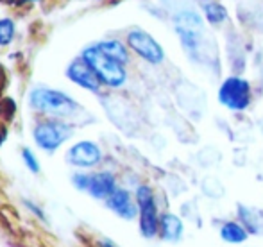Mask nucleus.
I'll use <instances>...</instances> for the list:
<instances>
[{
	"label": "nucleus",
	"instance_id": "nucleus-16",
	"mask_svg": "<svg viewBox=\"0 0 263 247\" xmlns=\"http://www.w3.org/2000/svg\"><path fill=\"white\" fill-rule=\"evenodd\" d=\"M16 36V25L11 18H0V47H7L13 43Z\"/></svg>",
	"mask_w": 263,
	"mask_h": 247
},
{
	"label": "nucleus",
	"instance_id": "nucleus-20",
	"mask_svg": "<svg viewBox=\"0 0 263 247\" xmlns=\"http://www.w3.org/2000/svg\"><path fill=\"white\" fill-rule=\"evenodd\" d=\"M18 2H22V4H27V2H40V0H18Z\"/></svg>",
	"mask_w": 263,
	"mask_h": 247
},
{
	"label": "nucleus",
	"instance_id": "nucleus-8",
	"mask_svg": "<svg viewBox=\"0 0 263 247\" xmlns=\"http://www.w3.org/2000/svg\"><path fill=\"white\" fill-rule=\"evenodd\" d=\"M66 160L73 167L90 168L95 167L97 163H101L102 150L97 143L90 142V140H84V142H77L76 145L70 147L68 154H66Z\"/></svg>",
	"mask_w": 263,
	"mask_h": 247
},
{
	"label": "nucleus",
	"instance_id": "nucleus-3",
	"mask_svg": "<svg viewBox=\"0 0 263 247\" xmlns=\"http://www.w3.org/2000/svg\"><path fill=\"white\" fill-rule=\"evenodd\" d=\"M174 25L181 38V43L186 49L188 56L197 60L201 42L204 40V22L195 11H181L179 14L174 16Z\"/></svg>",
	"mask_w": 263,
	"mask_h": 247
},
{
	"label": "nucleus",
	"instance_id": "nucleus-15",
	"mask_svg": "<svg viewBox=\"0 0 263 247\" xmlns=\"http://www.w3.org/2000/svg\"><path fill=\"white\" fill-rule=\"evenodd\" d=\"M202 9H204V16L210 24L220 25L228 20V9H226L222 4L218 2H206L202 4Z\"/></svg>",
	"mask_w": 263,
	"mask_h": 247
},
{
	"label": "nucleus",
	"instance_id": "nucleus-18",
	"mask_svg": "<svg viewBox=\"0 0 263 247\" xmlns=\"http://www.w3.org/2000/svg\"><path fill=\"white\" fill-rule=\"evenodd\" d=\"M72 183L76 185V188H79V190H88V186H90V174H83V172L73 174Z\"/></svg>",
	"mask_w": 263,
	"mask_h": 247
},
{
	"label": "nucleus",
	"instance_id": "nucleus-22",
	"mask_svg": "<svg viewBox=\"0 0 263 247\" xmlns=\"http://www.w3.org/2000/svg\"><path fill=\"white\" fill-rule=\"evenodd\" d=\"M202 2H204V0H202Z\"/></svg>",
	"mask_w": 263,
	"mask_h": 247
},
{
	"label": "nucleus",
	"instance_id": "nucleus-6",
	"mask_svg": "<svg viewBox=\"0 0 263 247\" xmlns=\"http://www.w3.org/2000/svg\"><path fill=\"white\" fill-rule=\"evenodd\" d=\"M136 201L140 206V231L143 237L153 238L159 231V217L153 190L145 185L140 186L136 192Z\"/></svg>",
	"mask_w": 263,
	"mask_h": 247
},
{
	"label": "nucleus",
	"instance_id": "nucleus-19",
	"mask_svg": "<svg viewBox=\"0 0 263 247\" xmlns=\"http://www.w3.org/2000/svg\"><path fill=\"white\" fill-rule=\"evenodd\" d=\"M2 4H7V6H11V4H16L18 0H0Z\"/></svg>",
	"mask_w": 263,
	"mask_h": 247
},
{
	"label": "nucleus",
	"instance_id": "nucleus-17",
	"mask_svg": "<svg viewBox=\"0 0 263 247\" xmlns=\"http://www.w3.org/2000/svg\"><path fill=\"white\" fill-rule=\"evenodd\" d=\"M22 158H24L25 167H27L32 174H38L40 172V161H38V158L34 156V153H32L31 149H24L22 150Z\"/></svg>",
	"mask_w": 263,
	"mask_h": 247
},
{
	"label": "nucleus",
	"instance_id": "nucleus-10",
	"mask_svg": "<svg viewBox=\"0 0 263 247\" xmlns=\"http://www.w3.org/2000/svg\"><path fill=\"white\" fill-rule=\"evenodd\" d=\"M106 201H107V206H109L118 217H122V219L131 220V219H135L136 213H138L136 212V204L133 202V199L127 190L117 188Z\"/></svg>",
	"mask_w": 263,
	"mask_h": 247
},
{
	"label": "nucleus",
	"instance_id": "nucleus-13",
	"mask_svg": "<svg viewBox=\"0 0 263 247\" xmlns=\"http://www.w3.org/2000/svg\"><path fill=\"white\" fill-rule=\"evenodd\" d=\"M95 45H97L107 58L118 61L120 65H127L129 63L127 47H125L122 42H118V40H102V42L95 43Z\"/></svg>",
	"mask_w": 263,
	"mask_h": 247
},
{
	"label": "nucleus",
	"instance_id": "nucleus-5",
	"mask_svg": "<svg viewBox=\"0 0 263 247\" xmlns=\"http://www.w3.org/2000/svg\"><path fill=\"white\" fill-rule=\"evenodd\" d=\"M218 101L233 111H242L251 102V86L242 77H228L218 90Z\"/></svg>",
	"mask_w": 263,
	"mask_h": 247
},
{
	"label": "nucleus",
	"instance_id": "nucleus-11",
	"mask_svg": "<svg viewBox=\"0 0 263 247\" xmlns=\"http://www.w3.org/2000/svg\"><path fill=\"white\" fill-rule=\"evenodd\" d=\"M117 190L115 176L109 172H99V174H90V186L88 192L95 199H107L113 192Z\"/></svg>",
	"mask_w": 263,
	"mask_h": 247
},
{
	"label": "nucleus",
	"instance_id": "nucleus-7",
	"mask_svg": "<svg viewBox=\"0 0 263 247\" xmlns=\"http://www.w3.org/2000/svg\"><path fill=\"white\" fill-rule=\"evenodd\" d=\"M127 45L133 52L138 54L142 60H145L151 65H158L163 61L165 52H163L161 45L149 34V32L142 31V29H133L127 34Z\"/></svg>",
	"mask_w": 263,
	"mask_h": 247
},
{
	"label": "nucleus",
	"instance_id": "nucleus-4",
	"mask_svg": "<svg viewBox=\"0 0 263 247\" xmlns=\"http://www.w3.org/2000/svg\"><path fill=\"white\" fill-rule=\"evenodd\" d=\"M70 136H72V127L59 122L58 119L40 122L34 127V131H32V138H34L36 145L40 149L47 150V153L58 150Z\"/></svg>",
	"mask_w": 263,
	"mask_h": 247
},
{
	"label": "nucleus",
	"instance_id": "nucleus-2",
	"mask_svg": "<svg viewBox=\"0 0 263 247\" xmlns=\"http://www.w3.org/2000/svg\"><path fill=\"white\" fill-rule=\"evenodd\" d=\"M83 58L88 65L91 66L95 73H97L99 81L102 84L109 88H120L122 84L127 79V73H125L124 65H120L118 61L107 58L97 45H90L83 50Z\"/></svg>",
	"mask_w": 263,
	"mask_h": 247
},
{
	"label": "nucleus",
	"instance_id": "nucleus-9",
	"mask_svg": "<svg viewBox=\"0 0 263 247\" xmlns=\"http://www.w3.org/2000/svg\"><path fill=\"white\" fill-rule=\"evenodd\" d=\"M66 77L72 81L73 84L84 88L88 91H99L101 88V81H99L97 73L91 70V66L81 58V60H73L66 68Z\"/></svg>",
	"mask_w": 263,
	"mask_h": 247
},
{
	"label": "nucleus",
	"instance_id": "nucleus-21",
	"mask_svg": "<svg viewBox=\"0 0 263 247\" xmlns=\"http://www.w3.org/2000/svg\"><path fill=\"white\" fill-rule=\"evenodd\" d=\"M102 247H115V245H111L109 242H102Z\"/></svg>",
	"mask_w": 263,
	"mask_h": 247
},
{
	"label": "nucleus",
	"instance_id": "nucleus-12",
	"mask_svg": "<svg viewBox=\"0 0 263 247\" xmlns=\"http://www.w3.org/2000/svg\"><path fill=\"white\" fill-rule=\"evenodd\" d=\"M159 227H161V237L168 242H176L183 235V222L179 217H176L174 213H165L161 215L159 220Z\"/></svg>",
	"mask_w": 263,
	"mask_h": 247
},
{
	"label": "nucleus",
	"instance_id": "nucleus-1",
	"mask_svg": "<svg viewBox=\"0 0 263 247\" xmlns=\"http://www.w3.org/2000/svg\"><path fill=\"white\" fill-rule=\"evenodd\" d=\"M29 102H31L32 109L49 115L52 119H68V117L76 115L79 104L73 101L70 95L63 93L59 90H52V88H34L29 95Z\"/></svg>",
	"mask_w": 263,
	"mask_h": 247
},
{
	"label": "nucleus",
	"instance_id": "nucleus-14",
	"mask_svg": "<svg viewBox=\"0 0 263 247\" xmlns=\"http://www.w3.org/2000/svg\"><path fill=\"white\" fill-rule=\"evenodd\" d=\"M220 235L228 244H242V242L247 240V231L243 230V226H240L238 222L224 224Z\"/></svg>",
	"mask_w": 263,
	"mask_h": 247
}]
</instances>
